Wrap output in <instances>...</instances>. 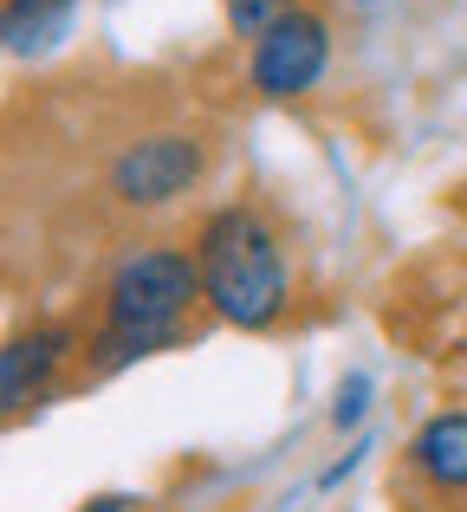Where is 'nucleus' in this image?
Returning <instances> with one entry per match:
<instances>
[{
	"label": "nucleus",
	"mask_w": 467,
	"mask_h": 512,
	"mask_svg": "<svg viewBox=\"0 0 467 512\" xmlns=\"http://www.w3.org/2000/svg\"><path fill=\"white\" fill-rule=\"evenodd\" d=\"M78 0H7L0 13V39H7L13 59H46L65 33H72Z\"/></svg>",
	"instance_id": "nucleus-7"
},
{
	"label": "nucleus",
	"mask_w": 467,
	"mask_h": 512,
	"mask_svg": "<svg viewBox=\"0 0 467 512\" xmlns=\"http://www.w3.org/2000/svg\"><path fill=\"white\" fill-rule=\"evenodd\" d=\"M195 305H208L195 247L150 240V247H130L111 266L104 299H98V325L104 331H176V325H189Z\"/></svg>",
	"instance_id": "nucleus-2"
},
{
	"label": "nucleus",
	"mask_w": 467,
	"mask_h": 512,
	"mask_svg": "<svg viewBox=\"0 0 467 512\" xmlns=\"http://www.w3.org/2000/svg\"><path fill=\"white\" fill-rule=\"evenodd\" d=\"M78 357V331L72 325H33V331H13L7 350H0V409L20 415L33 402L52 396V376Z\"/></svg>",
	"instance_id": "nucleus-5"
},
{
	"label": "nucleus",
	"mask_w": 467,
	"mask_h": 512,
	"mask_svg": "<svg viewBox=\"0 0 467 512\" xmlns=\"http://www.w3.org/2000/svg\"><path fill=\"white\" fill-rule=\"evenodd\" d=\"M299 13V0H228V26L240 39H266L279 20H292Z\"/></svg>",
	"instance_id": "nucleus-8"
},
{
	"label": "nucleus",
	"mask_w": 467,
	"mask_h": 512,
	"mask_svg": "<svg viewBox=\"0 0 467 512\" xmlns=\"http://www.w3.org/2000/svg\"><path fill=\"white\" fill-rule=\"evenodd\" d=\"M202 175H208L202 130L156 124V130H137V137H124L111 150V163H104V188H111L117 208L156 214V208H176L182 195H195Z\"/></svg>",
	"instance_id": "nucleus-3"
},
{
	"label": "nucleus",
	"mask_w": 467,
	"mask_h": 512,
	"mask_svg": "<svg viewBox=\"0 0 467 512\" xmlns=\"http://www.w3.org/2000/svg\"><path fill=\"white\" fill-rule=\"evenodd\" d=\"M195 260H202L208 312L234 331H273L292 305V273L273 221L253 201H228L195 227Z\"/></svg>",
	"instance_id": "nucleus-1"
},
{
	"label": "nucleus",
	"mask_w": 467,
	"mask_h": 512,
	"mask_svg": "<svg viewBox=\"0 0 467 512\" xmlns=\"http://www.w3.org/2000/svg\"><path fill=\"white\" fill-rule=\"evenodd\" d=\"M409 474L422 487H435L442 500H461L467 493V409H435L409 435Z\"/></svg>",
	"instance_id": "nucleus-6"
},
{
	"label": "nucleus",
	"mask_w": 467,
	"mask_h": 512,
	"mask_svg": "<svg viewBox=\"0 0 467 512\" xmlns=\"http://www.w3.org/2000/svg\"><path fill=\"white\" fill-rule=\"evenodd\" d=\"M331 65V20L312 7H299L292 20H279L266 39H253V59H247V85L260 91L266 104H292L325 78Z\"/></svg>",
	"instance_id": "nucleus-4"
},
{
	"label": "nucleus",
	"mask_w": 467,
	"mask_h": 512,
	"mask_svg": "<svg viewBox=\"0 0 467 512\" xmlns=\"http://www.w3.org/2000/svg\"><path fill=\"white\" fill-rule=\"evenodd\" d=\"M78 512H143L137 493H98V500H85Z\"/></svg>",
	"instance_id": "nucleus-10"
},
{
	"label": "nucleus",
	"mask_w": 467,
	"mask_h": 512,
	"mask_svg": "<svg viewBox=\"0 0 467 512\" xmlns=\"http://www.w3.org/2000/svg\"><path fill=\"white\" fill-rule=\"evenodd\" d=\"M370 409V376H344L338 383V402H331V428H357Z\"/></svg>",
	"instance_id": "nucleus-9"
}]
</instances>
